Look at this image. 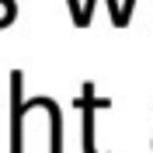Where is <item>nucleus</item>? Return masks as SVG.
I'll use <instances>...</instances> for the list:
<instances>
[{
    "label": "nucleus",
    "instance_id": "f257e3e1",
    "mask_svg": "<svg viewBox=\"0 0 153 153\" xmlns=\"http://www.w3.org/2000/svg\"><path fill=\"white\" fill-rule=\"evenodd\" d=\"M76 105H80V115H84V153H101L97 143H94V115L105 111V108H111V97H97L94 94V84L84 80Z\"/></svg>",
    "mask_w": 153,
    "mask_h": 153
},
{
    "label": "nucleus",
    "instance_id": "f03ea898",
    "mask_svg": "<svg viewBox=\"0 0 153 153\" xmlns=\"http://www.w3.org/2000/svg\"><path fill=\"white\" fill-rule=\"evenodd\" d=\"M21 84H25V76L21 70L10 73V153H25V132H21V125H25V97H21Z\"/></svg>",
    "mask_w": 153,
    "mask_h": 153
},
{
    "label": "nucleus",
    "instance_id": "7ed1b4c3",
    "mask_svg": "<svg viewBox=\"0 0 153 153\" xmlns=\"http://www.w3.org/2000/svg\"><path fill=\"white\" fill-rule=\"evenodd\" d=\"M0 7H4V18H0V28H7V25H14V18H18V4H14V0H0Z\"/></svg>",
    "mask_w": 153,
    "mask_h": 153
},
{
    "label": "nucleus",
    "instance_id": "20e7f679",
    "mask_svg": "<svg viewBox=\"0 0 153 153\" xmlns=\"http://www.w3.org/2000/svg\"><path fill=\"white\" fill-rule=\"evenodd\" d=\"M108 14H111V21L118 25V28H125V25H129V21L122 18V4H118V0H108Z\"/></svg>",
    "mask_w": 153,
    "mask_h": 153
}]
</instances>
